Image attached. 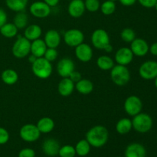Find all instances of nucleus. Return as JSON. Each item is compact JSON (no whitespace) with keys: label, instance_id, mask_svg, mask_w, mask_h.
Returning <instances> with one entry per match:
<instances>
[{"label":"nucleus","instance_id":"nucleus-1","mask_svg":"<svg viewBox=\"0 0 157 157\" xmlns=\"http://www.w3.org/2000/svg\"><path fill=\"white\" fill-rule=\"evenodd\" d=\"M109 139V132L105 127L97 125L91 127L86 134V140L91 147L95 148L102 147Z\"/></svg>","mask_w":157,"mask_h":157},{"label":"nucleus","instance_id":"nucleus-2","mask_svg":"<svg viewBox=\"0 0 157 157\" xmlns=\"http://www.w3.org/2000/svg\"><path fill=\"white\" fill-rule=\"evenodd\" d=\"M32 71L34 75L40 79H47L52 75L53 67L52 62L46 60L44 57L38 58L32 64Z\"/></svg>","mask_w":157,"mask_h":157},{"label":"nucleus","instance_id":"nucleus-3","mask_svg":"<svg viewBox=\"0 0 157 157\" xmlns=\"http://www.w3.org/2000/svg\"><path fill=\"white\" fill-rule=\"evenodd\" d=\"M112 81L117 86H125L130 80V73L127 66L117 64L110 70Z\"/></svg>","mask_w":157,"mask_h":157},{"label":"nucleus","instance_id":"nucleus-4","mask_svg":"<svg viewBox=\"0 0 157 157\" xmlns=\"http://www.w3.org/2000/svg\"><path fill=\"white\" fill-rule=\"evenodd\" d=\"M133 128L140 133H145L150 131L153 127V119L149 114L140 113L133 117L132 120Z\"/></svg>","mask_w":157,"mask_h":157},{"label":"nucleus","instance_id":"nucleus-5","mask_svg":"<svg viewBox=\"0 0 157 157\" xmlns=\"http://www.w3.org/2000/svg\"><path fill=\"white\" fill-rule=\"evenodd\" d=\"M31 41L21 35L17 36L16 41L13 44L12 52L17 58H23L30 54Z\"/></svg>","mask_w":157,"mask_h":157},{"label":"nucleus","instance_id":"nucleus-6","mask_svg":"<svg viewBox=\"0 0 157 157\" xmlns=\"http://www.w3.org/2000/svg\"><path fill=\"white\" fill-rule=\"evenodd\" d=\"M92 45L98 50H104L110 43V36L107 31L102 29H98L94 31L91 35Z\"/></svg>","mask_w":157,"mask_h":157},{"label":"nucleus","instance_id":"nucleus-7","mask_svg":"<svg viewBox=\"0 0 157 157\" xmlns=\"http://www.w3.org/2000/svg\"><path fill=\"white\" fill-rule=\"evenodd\" d=\"M19 135L22 140L28 143H32L35 142L39 139L41 133L36 125L28 124L21 127Z\"/></svg>","mask_w":157,"mask_h":157},{"label":"nucleus","instance_id":"nucleus-8","mask_svg":"<svg viewBox=\"0 0 157 157\" xmlns=\"http://www.w3.org/2000/svg\"><path fill=\"white\" fill-rule=\"evenodd\" d=\"M63 38H64V43L67 46L75 48L84 42V35L79 29H71L64 32Z\"/></svg>","mask_w":157,"mask_h":157},{"label":"nucleus","instance_id":"nucleus-9","mask_svg":"<svg viewBox=\"0 0 157 157\" xmlns=\"http://www.w3.org/2000/svg\"><path fill=\"white\" fill-rule=\"evenodd\" d=\"M124 108L129 116L134 117L140 113L143 109V103L140 98L135 95L128 97L124 101Z\"/></svg>","mask_w":157,"mask_h":157},{"label":"nucleus","instance_id":"nucleus-10","mask_svg":"<svg viewBox=\"0 0 157 157\" xmlns=\"http://www.w3.org/2000/svg\"><path fill=\"white\" fill-rule=\"evenodd\" d=\"M32 15L37 18H45L51 14L52 9L44 1H36L32 3L29 7Z\"/></svg>","mask_w":157,"mask_h":157},{"label":"nucleus","instance_id":"nucleus-11","mask_svg":"<svg viewBox=\"0 0 157 157\" xmlns=\"http://www.w3.org/2000/svg\"><path fill=\"white\" fill-rule=\"evenodd\" d=\"M140 76L144 80H153L157 76V62L147 61L143 63L139 68Z\"/></svg>","mask_w":157,"mask_h":157},{"label":"nucleus","instance_id":"nucleus-12","mask_svg":"<svg viewBox=\"0 0 157 157\" xmlns=\"http://www.w3.org/2000/svg\"><path fill=\"white\" fill-rule=\"evenodd\" d=\"M75 62L69 58H64L57 64V72L61 78H69L71 74L75 70Z\"/></svg>","mask_w":157,"mask_h":157},{"label":"nucleus","instance_id":"nucleus-13","mask_svg":"<svg viewBox=\"0 0 157 157\" xmlns=\"http://www.w3.org/2000/svg\"><path fill=\"white\" fill-rule=\"evenodd\" d=\"M75 54L76 58L81 62H88L93 57L92 48L87 43H81L75 47Z\"/></svg>","mask_w":157,"mask_h":157},{"label":"nucleus","instance_id":"nucleus-14","mask_svg":"<svg viewBox=\"0 0 157 157\" xmlns=\"http://www.w3.org/2000/svg\"><path fill=\"white\" fill-rule=\"evenodd\" d=\"M133 54L130 48L123 47L118 49L115 54V61L117 64L127 66L132 62Z\"/></svg>","mask_w":157,"mask_h":157},{"label":"nucleus","instance_id":"nucleus-15","mask_svg":"<svg viewBox=\"0 0 157 157\" xmlns=\"http://www.w3.org/2000/svg\"><path fill=\"white\" fill-rule=\"evenodd\" d=\"M130 50L133 52V55L137 57H144L148 53L149 44L143 38H135L130 43Z\"/></svg>","mask_w":157,"mask_h":157},{"label":"nucleus","instance_id":"nucleus-16","mask_svg":"<svg viewBox=\"0 0 157 157\" xmlns=\"http://www.w3.org/2000/svg\"><path fill=\"white\" fill-rule=\"evenodd\" d=\"M85 6L83 0H71L67 7V12L72 18H78L82 16L85 12Z\"/></svg>","mask_w":157,"mask_h":157},{"label":"nucleus","instance_id":"nucleus-17","mask_svg":"<svg viewBox=\"0 0 157 157\" xmlns=\"http://www.w3.org/2000/svg\"><path fill=\"white\" fill-rule=\"evenodd\" d=\"M60 147H61L58 141L53 138L46 139L42 144L43 152L48 156H55L58 155Z\"/></svg>","mask_w":157,"mask_h":157},{"label":"nucleus","instance_id":"nucleus-18","mask_svg":"<svg viewBox=\"0 0 157 157\" xmlns=\"http://www.w3.org/2000/svg\"><path fill=\"white\" fill-rule=\"evenodd\" d=\"M124 155L125 157H146L147 150L142 144L133 143L127 146Z\"/></svg>","mask_w":157,"mask_h":157},{"label":"nucleus","instance_id":"nucleus-19","mask_svg":"<svg viewBox=\"0 0 157 157\" xmlns=\"http://www.w3.org/2000/svg\"><path fill=\"white\" fill-rule=\"evenodd\" d=\"M61 35L58 31L50 29L44 35V41L48 48H57L61 44Z\"/></svg>","mask_w":157,"mask_h":157},{"label":"nucleus","instance_id":"nucleus-20","mask_svg":"<svg viewBox=\"0 0 157 157\" xmlns=\"http://www.w3.org/2000/svg\"><path fill=\"white\" fill-rule=\"evenodd\" d=\"M75 89V83L69 78H64L60 81L58 85V91L62 97H68Z\"/></svg>","mask_w":157,"mask_h":157},{"label":"nucleus","instance_id":"nucleus-21","mask_svg":"<svg viewBox=\"0 0 157 157\" xmlns=\"http://www.w3.org/2000/svg\"><path fill=\"white\" fill-rule=\"evenodd\" d=\"M48 47L44 42V39L38 38L31 41L30 54L35 55L36 58H41L44 56Z\"/></svg>","mask_w":157,"mask_h":157},{"label":"nucleus","instance_id":"nucleus-22","mask_svg":"<svg viewBox=\"0 0 157 157\" xmlns=\"http://www.w3.org/2000/svg\"><path fill=\"white\" fill-rule=\"evenodd\" d=\"M41 34H42L41 28L35 24L27 26L24 31V37L30 41L40 38Z\"/></svg>","mask_w":157,"mask_h":157},{"label":"nucleus","instance_id":"nucleus-23","mask_svg":"<svg viewBox=\"0 0 157 157\" xmlns=\"http://www.w3.org/2000/svg\"><path fill=\"white\" fill-rule=\"evenodd\" d=\"M36 126L41 133H48L55 128V121L52 118L44 117L38 121Z\"/></svg>","mask_w":157,"mask_h":157},{"label":"nucleus","instance_id":"nucleus-24","mask_svg":"<svg viewBox=\"0 0 157 157\" xmlns=\"http://www.w3.org/2000/svg\"><path fill=\"white\" fill-rule=\"evenodd\" d=\"M75 89L81 94H89L94 90V84L90 80L81 79L75 83Z\"/></svg>","mask_w":157,"mask_h":157},{"label":"nucleus","instance_id":"nucleus-25","mask_svg":"<svg viewBox=\"0 0 157 157\" xmlns=\"http://www.w3.org/2000/svg\"><path fill=\"white\" fill-rule=\"evenodd\" d=\"M2 81L7 85H13L18 81V75L13 69H6L2 72Z\"/></svg>","mask_w":157,"mask_h":157},{"label":"nucleus","instance_id":"nucleus-26","mask_svg":"<svg viewBox=\"0 0 157 157\" xmlns=\"http://www.w3.org/2000/svg\"><path fill=\"white\" fill-rule=\"evenodd\" d=\"M133 128L132 121L129 118H121L116 124V130L119 134L125 135L130 133Z\"/></svg>","mask_w":157,"mask_h":157},{"label":"nucleus","instance_id":"nucleus-27","mask_svg":"<svg viewBox=\"0 0 157 157\" xmlns=\"http://www.w3.org/2000/svg\"><path fill=\"white\" fill-rule=\"evenodd\" d=\"M29 0H6V6L15 12H23L27 7Z\"/></svg>","mask_w":157,"mask_h":157},{"label":"nucleus","instance_id":"nucleus-28","mask_svg":"<svg viewBox=\"0 0 157 157\" xmlns=\"http://www.w3.org/2000/svg\"><path fill=\"white\" fill-rule=\"evenodd\" d=\"M18 30L14 23L6 22L0 28V33L5 38H12L18 35Z\"/></svg>","mask_w":157,"mask_h":157},{"label":"nucleus","instance_id":"nucleus-29","mask_svg":"<svg viewBox=\"0 0 157 157\" xmlns=\"http://www.w3.org/2000/svg\"><path fill=\"white\" fill-rule=\"evenodd\" d=\"M97 65L102 71H109L113 68L114 61L107 55H101L97 60Z\"/></svg>","mask_w":157,"mask_h":157},{"label":"nucleus","instance_id":"nucleus-30","mask_svg":"<svg viewBox=\"0 0 157 157\" xmlns=\"http://www.w3.org/2000/svg\"><path fill=\"white\" fill-rule=\"evenodd\" d=\"M90 147L87 140H81L78 141L77 143L76 146H75V151H76V154H78L80 156H85L90 153Z\"/></svg>","mask_w":157,"mask_h":157},{"label":"nucleus","instance_id":"nucleus-31","mask_svg":"<svg viewBox=\"0 0 157 157\" xmlns=\"http://www.w3.org/2000/svg\"><path fill=\"white\" fill-rule=\"evenodd\" d=\"M29 18L25 12H17L13 19V23L18 29H23L27 27Z\"/></svg>","mask_w":157,"mask_h":157},{"label":"nucleus","instance_id":"nucleus-32","mask_svg":"<svg viewBox=\"0 0 157 157\" xmlns=\"http://www.w3.org/2000/svg\"><path fill=\"white\" fill-rule=\"evenodd\" d=\"M101 12L105 15H110L116 11V4L115 2L110 1V0H106L105 2L101 4L100 7Z\"/></svg>","mask_w":157,"mask_h":157},{"label":"nucleus","instance_id":"nucleus-33","mask_svg":"<svg viewBox=\"0 0 157 157\" xmlns=\"http://www.w3.org/2000/svg\"><path fill=\"white\" fill-rule=\"evenodd\" d=\"M121 38L124 42L131 43L136 38L135 32L130 28H126L121 32Z\"/></svg>","mask_w":157,"mask_h":157},{"label":"nucleus","instance_id":"nucleus-34","mask_svg":"<svg viewBox=\"0 0 157 157\" xmlns=\"http://www.w3.org/2000/svg\"><path fill=\"white\" fill-rule=\"evenodd\" d=\"M58 155L60 157H75L76 155L75 148L71 145H65L60 147Z\"/></svg>","mask_w":157,"mask_h":157},{"label":"nucleus","instance_id":"nucleus-35","mask_svg":"<svg viewBox=\"0 0 157 157\" xmlns=\"http://www.w3.org/2000/svg\"><path fill=\"white\" fill-rule=\"evenodd\" d=\"M85 9L90 12H96L101 7V2L99 0H85L84 1Z\"/></svg>","mask_w":157,"mask_h":157},{"label":"nucleus","instance_id":"nucleus-36","mask_svg":"<svg viewBox=\"0 0 157 157\" xmlns=\"http://www.w3.org/2000/svg\"><path fill=\"white\" fill-rule=\"evenodd\" d=\"M58 51L56 50V48H48L43 57H44L46 60L50 61V62H53V61H55V60L58 58Z\"/></svg>","mask_w":157,"mask_h":157},{"label":"nucleus","instance_id":"nucleus-37","mask_svg":"<svg viewBox=\"0 0 157 157\" xmlns=\"http://www.w3.org/2000/svg\"><path fill=\"white\" fill-rule=\"evenodd\" d=\"M9 140V133L3 127H0V145H3L8 143Z\"/></svg>","mask_w":157,"mask_h":157},{"label":"nucleus","instance_id":"nucleus-38","mask_svg":"<svg viewBox=\"0 0 157 157\" xmlns=\"http://www.w3.org/2000/svg\"><path fill=\"white\" fill-rule=\"evenodd\" d=\"M35 150L31 148H25L20 150L18 153V157H35Z\"/></svg>","mask_w":157,"mask_h":157},{"label":"nucleus","instance_id":"nucleus-39","mask_svg":"<svg viewBox=\"0 0 157 157\" xmlns=\"http://www.w3.org/2000/svg\"><path fill=\"white\" fill-rule=\"evenodd\" d=\"M139 2L140 4L144 7L147 8V9H150V8H153L157 2V0H137Z\"/></svg>","mask_w":157,"mask_h":157},{"label":"nucleus","instance_id":"nucleus-40","mask_svg":"<svg viewBox=\"0 0 157 157\" xmlns=\"http://www.w3.org/2000/svg\"><path fill=\"white\" fill-rule=\"evenodd\" d=\"M69 78L73 81L74 83H77L78 81H79L80 80L82 79V76H81V74L80 72L76 71H74L69 76Z\"/></svg>","mask_w":157,"mask_h":157},{"label":"nucleus","instance_id":"nucleus-41","mask_svg":"<svg viewBox=\"0 0 157 157\" xmlns=\"http://www.w3.org/2000/svg\"><path fill=\"white\" fill-rule=\"evenodd\" d=\"M7 14L4 9L0 8V28L7 22Z\"/></svg>","mask_w":157,"mask_h":157},{"label":"nucleus","instance_id":"nucleus-42","mask_svg":"<svg viewBox=\"0 0 157 157\" xmlns=\"http://www.w3.org/2000/svg\"><path fill=\"white\" fill-rule=\"evenodd\" d=\"M137 0H119L121 5L124 6H132L136 2Z\"/></svg>","mask_w":157,"mask_h":157},{"label":"nucleus","instance_id":"nucleus-43","mask_svg":"<svg viewBox=\"0 0 157 157\" xmlns=\"http://www.w3.org/2000/svg\"><path fill=\"white\" fill-rule=\"evenodd\" d=\"M43 1L52 8V7H55V6L59 3L60 0H43Z\"/></svg>","mask_w":157,"mask_h":157},{"label":"nucleus","instance_id":"nucleus-44","mask_svg":"<svg viewBox=\"0 0 157 157\" xmlns=\"http://www.w3.org/2000/svg\"><path fill=\"white\" fill-rule=\"evenodd\" d=\"M149 51H150L152 55H154V56H157V42L153 43L150 47Z\"/></svg>","mask_w":157,"mask_h":157},{"label":"nucleus","instance_id":"nucleus-45","mask_svg":"<svg viewBox=\"0 0 157 157\" xmlns=\"http://www.w3.org/2000/svg\"><path fill=\"white\" fill-rule=\"evenodd\" d=\"M37 58H36L35 55H33L32 54H31V55L29 56V58H28V59H29V61L31 63V64H33V63L36 61Z\"/></svg>","mask_w":157,"mask_h":157},{"label":"nucleus","instance_id":"nucleus-46","mask_svg":"<svg viewBox=\"0 0 157 157\" xmlns=\"http://www.w3.org/2000/svg\"><path fill=\"white\" fill-rule=\"evenodd\" d=\"M104 51L105 52H107V53H110V52H112V51H113V46L110 44H109L108 45L106 46L105 48L104 49Z\"/></svg>","mask_w":157,"mask_h":157},{"label":"nucleus","instance_id":"nucleus-47","mask_svg":"<svg viewBox=\"0 0 157 157\" xmlns=\"http://www.w3.org/2000/svg\"><path fill=\"white\" fill-rule=\"evenodd\" d=\"M154 84H155V87L157 88V76L155 78V81H154Z\"/></svg>","mask_w":157,"mask_h":157},{"label":"nucleus","instance_id":"nucleus-48","mask_svg":"<svg viewBox=\"0 0 157 157\" xmlns=\"http://www.w3.org/2000/svg\"><path fill=\"white\" fill-rule=\"evenodd\" d=\"M154 7H155V9H156V10L157 11V2L156 3V5H155V6H154Z\"/></svg>","mask_w":157,"mask_h":157},{"label":"nucleus","instance_id":"nucleus-49","mask_svg":"<svg viewBox=\"0 0 157 157\" xmlns=\"http://www.w3.org/2000/svg\"><path fill=\"white\" fill-rule=\"evenodd\" d=\"M110 1H113V2H115V1H117V0H110Z\"/></svg>","mask_w":157,"mask_h":157},{"label":"nucleus","instance_id":"nucleus-50","mask_svg":"<svg viewBox=\"0 0 157 157\" xmlns=\"http://www.w3.org/2000/svg\"><path fill=\"white\" fill-rule=\"evenodd\" d=\"M117 157H122V156H117Z\"/></svg>","mask_w":157,"mask_h":157},{"label":"nucleus","instance_id":"nucleus-51","mask_svg":"<svg viewBox=\"0 0 157 157\" xmlns=\"http://www.w3.org/2000/svg\"><path fill=\"white\" fill-rule=\"evenodd\" d=\"M69 1H71V0H69Z\"/></svg>","mask_w":157,"mask_h":157}]
</instances>
